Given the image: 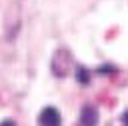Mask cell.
<instances>
[{
  "instance_id": "1",
  "label": "cell",
  "mask_w": 128,
  "mask_h": 126,
  "mask_svg": "<svg viewBox=\"0 0 128 126\" xmlns=\"http://www.w3.org/2000/svg\"><path fill=\"white\" fill-rule=\"evenodd\" d=\"M40 126H60V114L54 108H44L40 114Z\"/></svg>"
},
{
  "instance_id": "2",
  "label": "cell",
  "mask_w": 128,
  "mask_h": 126,
  "mask_svg": "<svg viewBox=\"0 0 128 126\" xmlns=\"http://www.w3.org/2000/svg\"><path fill=\"white\" fill-rule=\"evenodd\" d=\"M80 122H82V126H96V122H98V112H96L92 106H86V108L80 112Z\"/></svg>"
},
{
  "instance_id": "3",
  "label": "cell",
  "mask_w": 128,
  "mask_h": 126,
  "mask_svg": "<svg viewBox=\"0 0 128 126\" xmlns=\"http://www.w3.org/2000/svg\"><path fill=\"white\" fill-rule=\"evenodd\" d=\"M122 120H124V124H126V126H128V112H126V114H124V116H122Z\"/></svg>"
},
{
  "instance_id": "4",
  "label": "cell",
  "mask_w": 128,
  "mask_h": 126,
  "mask_svg": "<svg viewBox=\"0 0 128 126\" xmlns=\"http://www.w3.org/2000/svg\"><path fill=\"white\" fill-rule=\"evenodd\" d=\"M0 126H14V124H12V122H2Z\"/></svg>"
}]
</instances>
